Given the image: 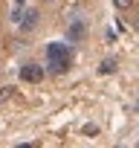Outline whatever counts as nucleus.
I'll return each mask as SVG.
<instances>
[{
  "mask_svg": "<svg viewBox=\"0 0 139 148\" xmlns=\"http://www.w3.org/2000/svg\"><path fill=\"white\" fill-rule=\"evenodd\" d=\"M46 70L49 73L70 70V47L67 44H49L46 47Z\"/></svg>",
  "mask_w": 139,
  "mask_h": 148,
  "instance_id": "nucleus-1",
  "label": "nucleus"
},
{
  "mask_svg": "<svg viewBox=\"0 0 139 148\" xmlns=\"http://www.w3.org/2000/svg\"><path fill=\"white\" fill-rule=\"evenodd\" d=\"M44 73H46V67H41V64H23L20 67V79L29 82V84H38L44 79Z\"/></svg>",
  "mask_w": 139,
  "mask_h": 148,
  "instance_id": "nucleus-2",
  "label": "nucleus"
},
{
  "mask_svg": "<svg viewBox=\"0 0 139 148\" xmlns=\"http://www.w3.org/2000/svg\"><path fill=\"white\" fill-rule=\"evenodd\" d=\"M18 26H20V32H32V29L38 26V9H26V12H20Z\"/></svg>",
  "mask_w": 139,
  "mask_h": 148,
  "instance_id": "nucleus-3",
  "label": "nucleus"
},
{
  "mask_svg": "<svg viewBox=\"0 0 139 148\" xmlns=\"http://www.w3.org/2000/svg\"><path fill=\"white\" fill-rule=\"evenodd\" d=\"M84 38V21H73L67 26V44H78Z\"/></svg>",
  "mask_w": 139,
  "mask_h": 148,
  "instance_id": "nucleus-4",
  "label": "nucleus"
},
{
  "mask_svg": "<svg viewBox=\"0 0 139 148\" xmlns=\"http://www.w3.org/2000/svg\"><path fill=\"white\" fill-rule=\"evenodd\" d=\"M113 3V9H119V12H127V9H133V0H110Z\"/></svg>",
  "mask_w": 139,
  "mask_h": 148,
  "instance_id": "nucleus-5",
  "label": "nucleus"
},
{
  "mask_svg": "<svg viewBox=\"0 0 139 148\" xmlns=\"http://www.w3.org/2000/svg\"><path fill=\"white\" fill-rule=\"evenodd\" d=\"M113 70H116V61L104 58V61H102V73H113Z\"/></svg>",
  "mask_w": 139,
  "mask_h": 148,
  "instance_id": "nucleus-6",
  "label": "nucleus"
},
{
  "mask_svg": "<svg viewBox=\"0 0 139 148\" xmlns=\"http://www.w3.org/2000/svg\"><path fill=\"white\" fill-rule=\"evenodd\" d=\"M9 96H12V87H0V102L9 99Z\"/></svg>",
  "mask_w": 139,
  "mask_h": 148,
  "instance_id": "nucleus-7",
  "label": "nucleus"
},
{
  "mask_svg": "<svg viewBox=\"0 0 139 148\" xmlns=\"http://www.w3.org/2000/svg\"><path fill=\"white\" fill-rule=\"evenodd\" d=\"M133 29H136V32H139V18H136V21H133Z\"/></svg>",
  "mask_w": 139,
  "mask_h": 148,
  "instance_id": "nucleus-8",
  "label": "nucleus"
},
{
  "mask_svg": "<svg viewBox=\"0 0 139 148\" xmlns=\"http://www.w3.org/2000/svg\"><path fill=\"white\" fill-rule=\"evenodd\" d=\"M44 3H55V0H44Z\"/></svg>",
  "mask_w": 139,
  "mask_h": 148,
  "instance_id": "nucleus-9",
  "label": "nucleus"
},
{
  "mask_svg": "<svg viewBox=\"0 0 139 148\" xmlns=\"http://www.w3.org/2000/svg\"><path fill=\"white\" fill-rule=\"evenodd\" d=\"M136 110H139V99H136Z\"/></svg>",
  "mask_w": 139,
  "mask_h": 148,
  "instance_id": "nucleus-10",
  "label": "nucleus"
}]
</instances>
